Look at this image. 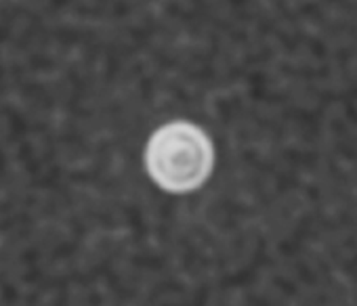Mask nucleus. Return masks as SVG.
Here are the masks:
<instances>
[{"mask_svg":"<svg viewBox=\"0 0 357 306\" xmlns=\"http://www.w3.org/2000/svg\"><path fill=\"white\" fill-rule=\"evenodd\" d=\"M213 168V140L200 126L192 122H168L153 130L145 145V170L162 191H196L208 181Z\"/></svg>","mask_w":357,"mask_h":306,"instance_id":"1","label":"nucleus"}]
</instances>
